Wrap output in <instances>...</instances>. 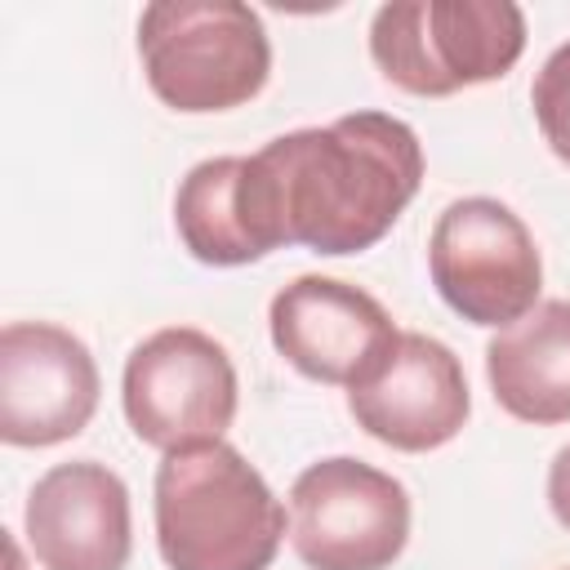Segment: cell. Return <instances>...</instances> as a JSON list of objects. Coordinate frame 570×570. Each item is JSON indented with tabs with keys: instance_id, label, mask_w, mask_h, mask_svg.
Segmentation results:
<instances>
[{
	"instance_id": "cell-1",
	"label": "cell",
	"mask_w": 570,
	"mask_h": 570,
	"mask_svg": "<svg viewBox=\"0 0 570 570\" xmlns=\"http://www.w3.org/2000/svg\"><path fill=\"white\" fill-rule=\"evenodd\" d=\"M285 245L361 254L379 245L423 183L419 134L387 111H352L254 151Z\"/></svg>"
},
{
	"instance_id": "cell-2",
	"label": "cell",
	"mask_w": 570,
	"mask_h": 570,
	"mask_svg": "<svg viewBox=\"0 0 570 570\" xmlns=\"http://www.w3.org/2000/svg\"><path fill=\"white\" fill-rule=\"evenodd\" d=\"M151 508L169 570H267L285 539L281 499L227 441L165 454Z\"/></svg>"
},
{
	"instance_id": "cell-3",
	"label": "cell",
	"mask_w": 570,
	"mask_h": 570,
	"mask_svg": "<svg viewBox=\"0 0 570 570\" xmlns=\"http://www.w3.org/2000/svg\"><path fill=\"white\" fill-rule=\"evenodd\" d=\"M138 53L151 94L183 111H232L263 94L272 40L240 0H156L138 18Z\"/></svg>"
},
{
	"instance_id": "cell-4",
	"label": "cell",
	"mask_w": 570,
	"mask_h": 570,
	"mask_svg": "<svg viewBox=\"0 0 570 570\" xmlns=\"http://www.w3.org/2000/svg\"><path fill=\"white\" fill-rule=\"evenodd\" d=\"M525 13L512 0H392L374 9L370 58L405 94L445 98L517 67Z\"/></svg>"
},
{
	"instance_id": "cell-5",
	"label": "cell",
	"mask_w": 570,
	"mask_h": 570,
	"mask_svg": "<svg viewBox=\"0 0 570 570\" xmlns=\"http://www.w3.org/2000/svg\"><path fill=\"white\" fill-rule=\"evenodd\" d=\"M428 272L450 312L494 330L534 312L543 289V258L530 227L494 196H463L436 214Z\"/></svg>"
},
{
	"instance_id": "cell-6",
	"label": "cell",
	"mask_w": 570,
	"mask_h": 570,
	"mask_svg": "<svg viewBox=\"0 0 570 570\" xmlns=\"http://www.w3.org/2000/svg\"><path fill=\"white\" fill-rule=\"evenodd\" d=\"M120 401L134 436L165 454L223 441L236 419L240 383L227 347L191 325L147 334L120 379Z\"/></svg>"
},
{
	"instance_id": "cell-7",
	"label": "cell",
	"mask_w": 570,
	"mask_h": 570,
	"mask_svg": "<svg viewBox=\"0 0 570 570\" xmlns=\"http://www.w3.org/2000/svg\"><path fill=\"white\" fill-rule=\"evenodd\" d=\"M289 543L307 570H387L410 543V494L374 463L321 459L289 485Z\"/></svg>"
},
{
	"instance_id": "cell-8",
	"label": "cell",
	"mask_w": 570,
	"mask_h": 570,
	"mask_svg": "<svg viewBox=\"0 0 570 570\" xmlns=\"http://www.w3.org/2000/svg\"><path fill=\"white\" fill-rule=\"evenodd\" d=\"M94 352L53 321L0 330V441L45 450L85 432L98 410Z\"/></svg>"
},
{
	"instance_id": "cell-9",
	"label": "cell",
	"mask_w": 570,
	"mask_h": 570,
	"mask_svg": "<svg viewBox=\"0 0 570 570\" xmlns=\"http://www.w3.org/2000/svg\"><path fill=\"white\" fill-rule=\"evenodd\" d=\"M347 410L374 441L405 454H428L463 432L472 396L459 356L441 338L401 330L387 356L347 387Z\"/></svg>"
},
{
	"instance_id": "cell-10",
	"label": "cell",
	"mask_w": 570,
	"mask_h": 570,
	"mask_svg": "<svg viewBox=\"0 0 570 570\" xmlns=\"http://www.w3.org/2000/svg\"><path fill=\"white\" fill-rule=\"evenodd\" d=\"M276 352L316 383H361L396 343V325L383 303L334 276L289 281L267 312Z\"/></svg>"
},
{
	"instance_id": "cell-11",
	"label": "cell",
	"mask_w": 570,
	"mask_h": 570,
	"mask_svg": "<svg viewBox=\"0 0 570 570\" xmlns=\"http://www.w3.org/2000/svg\"><path fill=\"white\" fill-rule=\"evenodd\" d=\"M22 525L45 570H125L134 548L129 490L98 459L53 463L31 485Z\"/></svg>"
},
{
	"instance_id": "cell-12",
	"label": "cell",
	"mask_w": 570,
	"mask_h": 570,
	"mask_svg": "<svg viewBox=\"0 0 570 570\" xmlns=\"http://www.w3.org/2000/svg\"><path fill=\"white\" fill-rule=\"evenodd\" d=\"M174 227L187 254L209 267H245L285 245L254 156L191 165L174 196Z\"/></svg>"
},
{
	"instance_id": "cell-13",
	"label": "cell",
	"mask_w": 570,
	"mask_h": 570,
	"mask_svg": "<svg viewBox=\"0 0 570 570\" xmlns=\"http://www.w3.org/2000/svg\"><path fill=\"white\" fill-rule=\"evenodd\" d=\"M494 401L534 428L570 423V298H548L485 347Z\"/></svg>"
},
{
	"instance_id": "cell-14",
	"label": "cell",
	"mask_w": 570,
	"mask_h": 570,
	"mask_svg": "<svg viewBox=\"0 0 570 570\" xmlns=\"http://www.w3.org/2000/svg\"><path fill=\"white\" fill-rule=\"evenodd\" d=\"M530 102H534L543 142L552 147L557 160L570 165V40L543 58V67L530 85Z\"/></svg>"
},
{
	"instance_id": "cell-15",
	"label": "cell",
	"mask_w": 570,
	"mask_h": 570,
	"mask_svg": "<svg viewBox=\"0 0 570 570\" xmlns=\"http://www.w3.org/2000/svg\"><path fill=\"white\" fill-rule=\"evenodd\" d=\"M548 508L570 530V445H561L552 454V468H548Z\"/></svg>"
}]
</instances>
